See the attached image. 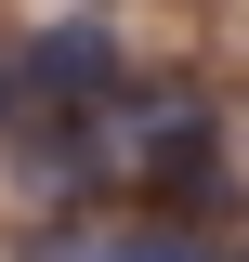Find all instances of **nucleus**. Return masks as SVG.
<instances>
[{
  "label": "nucleus",
  "instance_id": "nucleus-1",
  "mask_svg": "<svg viewBox=\"0 0 249 262\" xmlns=\"http://www.w3.org/2000/svg\"><path fill=\"white\" fill-rule=\"evenodd\" d=\"M27 105L105 118V105H118V39H105V27H39L27 39Z\"/></svg>",
  "mask_w": 249,
  "mask_h": 262
},
{
  "label": "nucleus",
  "instance_id": "nucleus-2",
  "mask_svg": "<svg viewBox=\"0 0 249 262\" xmlns=\"http://www.w3.org/2000/svg\"><path fill=\"white\" fill-rule=\"evenodd\" d=\"M13 105H27V53H0V131H13Z\"/></svg>",
  "mask_w": 249,
  "mask_h": 262
}]
</instances>
